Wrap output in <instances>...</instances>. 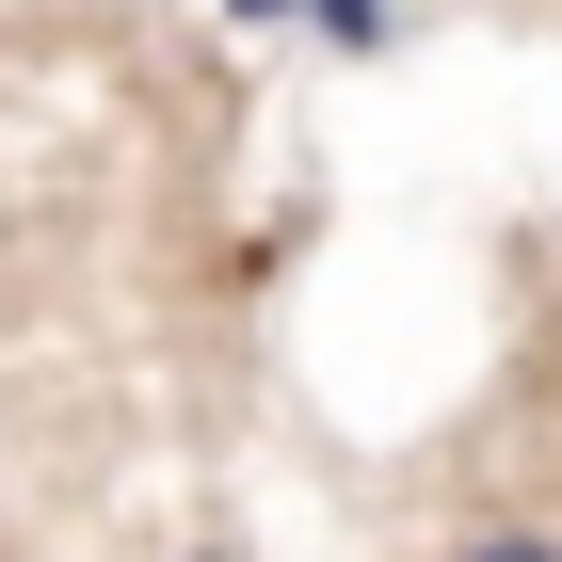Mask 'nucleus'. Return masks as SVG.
I'll return each mask as SVG.
<instances>
[{
	"mask_svg": "<svg viewBox=\"0 0 562 562\" xmlns=\"http://www.w3.org/2000/svg\"><path fill=\"white\" fill-rule=\"evenodd\" d=\"M225 16H258V33H290V16H322V0H225Z\"/></svg>",
	"mask_w": 562,
	"mask_h": 562,
	"instance_id": "nucleus-3",
	"label": "nucleus"
},
{
	"mask_svg": "<svg viewBox=\"0 0 562 562\" xmlns=\"http://www.w3.org/2000/svg\"><path fill=\"white\" fill-rule=\"evenodd\" d=\"M193 562H241V547H193Z\"/></svg>",
	"mask_w": 562,
	"mask_h": 562,
	"instance_id": "nucleus-4",
	"label": "nucleus"
},
{
	"mask_svg": "<svg viewBox=\"0 0 562 562\" xmlns=\"http://www.w3.org/2000/svg\"><path fill=\"white\" fill-rule=\"evenodd\" d=\"M305 33H322V48H353V65H370V48L402 33V0H322V16H305Z\"/></svg>",
	"mask_w": 562,
	"mask_h": 562,
	"instance_id": "nucleus-1",
	"label": "nucleus"
},
{
	"mask_svg": "<svg viewBox=\"0 0 562 562\" xmlns=\"http://www.w3.org/2000/svg\"><path fill=\"white\" fill-rule=\"evenodd\" d=\"M450 562H562V530H530V515H498V530H467Z\"/></svg>",
	"mask_w": 562,
	"mask_h": 562,
	"instance_id": "nucleus-2",
	"label": "nucleus"
}]
</instances>
